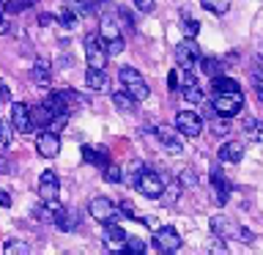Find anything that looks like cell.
<instances>
[{
  "mask_svg": "<svg viewBox=\"0 0 263 255\" xmlns=\"http://www.w3.org/2000/svg\"><path fill=\"white\" fill-rule=\"evenodd\" d=\"M135 102H137V99L132 96L123 85H121V90H115V94H112V104L118 107V110H132V107H135Z\"/></svg>",
  "mask_w": 263,
  "mask_h": 255,
  "instance_id": "25",
  "label": "cell"
},
{
  "mask_svg": "<svg viewBox=\"0 0 263 255\" xmlns=\"http://www.w3.org/2000/svg\"><path fill=\"white\" fill-rule=\"evenodd\" d=\"M99 36H102V41L118 39V36H121V22L115 20V16H110V14H104L102 20H99Z\"/></svg>",
  "mask_w": 263,
  "mask_h": 255,
  "instance_id": "21",
  "label": "cell"
},
{
  "mask_svg": "<svg viewBox=\"0 0 263 255\" xmlns=\"http://www.w3.org/2000/svg\"><path fill=\"white\" fill-rule=\"evenodd\" d=\"M211 88H214V94H225V90H241V88H238V82H236L233 77H225V74L211 77Z\"/></svg>",
  "mask_w": 263,
  "mask_h": 255,
  "instance_id": "24",
  "label": "cell"
},
{
  "mask_svg": "<svg viewBox=\"0 0 263 255\" xmlns=\"http://www.w3.org/2000/svg\"><path fill=\"white\" fill-rule=\"evenodd\" d=\"M66 121H69V113H61V115H55L52 121H49V126L47 129H52V132H61L66 126Z\"/></svg>",
  "mask_w": 263,
  "mask_h": 255,
  "instance_id": "39",
  "label": "cell"
},
{
  "mask_svg": "<svg viewBox=\"0 0 263 255\" xmlns=\"http://www.w3.org/2000/svg\"><path fill=\"white\" fill-rule=\"evenodd\" d=\"M148 250V244L143 242V239H140V236H129L126 239V250H123V252H129V255H143Z\"/></svg>",
  "mask_w": 263,
  "mask_h": 255,
  "instance_id": "29",
  "label": "cell"
},
{
  "mask_svg": "<svg viewBox=\"0 0 263 255\" xmlns=\"http://www.w3.org/2000/svg\"><path fill=\"white\" fill-rule=\"evenodd\" d=\"M8 99H11V94H8V88L0 82V102H8Z\"/></svg>",
  "mask_w": 263,
  "mask_h": 255,
  "instance_id": "47",
  "label": "cell"
},
{
  "mask_svg": "<svg viewBox=\"0 0 263 255\" xmlns=\"http://www.w3.org/2000/svg\"><path fill=\"white\" fill-rule=\"evenodd\" d=\"M211 107L217 110V115H228V118H233V115L241 113L244 96H241V90H225V94H214Z\"/></svg>",
  "mask_w": 263,
  "mask_h": 255,
  "instance_id": "3",
  "label": "cell"
},
{
  "mask_svg": "<svg viewBox=\"0 0 263 255\" xmlns=\"http://www.w3.org/2000/svg\"><path fill=\"white\" fill-rule=\"evenodd\" d=\"M55 225H58V228H61V230H74V228H77V225H80V214H77V211H74V209H66V206H63V211H61V214H58V220H55Z\"/></svg>",
  "mask_w": 263,
  "mask_h": 255,
  "instance_id": "23",
  "label": "cell"
},
{
  "mask_svg": "<svg viewBox=\"0 0 263 255\" xmlns=\"http://www.w3.org/2000/svg\"><path fill=\"white\" fill-rule=\"evenodd\" d=\"M181 94H184V99L186 102H192V104H197L203 99V90H200V85H197V80H195V74L189 71V69H184V77H181Z\"/></svg>",
  "mask_w": 263,
  "mask_h": 255,
  "instance_id": "15",
  "label": "cell"
},
{
  "mask_svg": "<svg viewBox=\"0 0 263 255\" xmlns=\"http://www.w3.org/2000/svg\"><path fill=\"white\" fill-rule=\"evenodd\" d=\"M11 129H14L11 121H0V145L3 148L11 145Z\"/></svg>",
  "mask_w": 263,
  "mask_h": 255,
  "instance_id": "34",
  "label": "cell"
},
{
  "mask_svg": "<svg viewBox=\"0 0 263 255\" xmlns=\"http://www.w3.org/2000/svg\"><path fill=\"white\" fill-rule=\"evenodd\" d=\"M77 22H80V14L71 11V8L66 6L61 11V25H63V28H77Z\"/></svg>",
  "mask_w": 263,
  "mask_h": 255,
  "instance_id": "32",
  "label": "cell"
},
{
  "mask_svg": "<svg viewBox=\"0 0 263 255\" xmlns=\"http://www.w3.org/2000/svg\"><path fill=\"white\" fill-rule=\"evenodd\" d=\"M104 181H110V184H121V181H123V170L115 168V165H107V168H104Z\"/></svg>",
  "mask_w": 263,
  "mask_h": 255,
  "instance_id": "35",
  "label": "cell"
},
{
  "mask_svg": "<svg viewBox=\"0 0 263 255\" xmlns=\"http://www.w3.org/2000/svg\"><path fill=\"white\" fill-rule=\"evenodd\" d=\"M85 85H88L90 90H96V94H104L107 85H110V80H107L104 69H90V66H88V71H85Z\"/></svg>",
  "mask_w": 263,
  "mask_h": 255,
  "instance_id": "20",
  "label": "cell"
},
{
  "mask_svg": "<svg viewBox=\"0 0 263 255\" xmlns=\"http://www.w3.org/2000/svg\"><path fill=\"white\" fill-rule=\"evenodd\" d=\"M178 192H181V181H176V184H164V192H162V197H164V203H167V206H173V203H176L178 201Z\"/></svg>",
  "mask_w": 263,
  "mask_h": 255,
  "instance_id": "33",
  "label": "cell"
},
{
  "mask_svg": "<svg viewBox=\"0 0 263 255\" xmlns=\"http://www.w3.org/2000/svg\"><path fill=\"white\" fill-rule=\"evenodd\" d=\"M58 192H61V181H58V176L52 170H44L41 173V178H39V195H41V201H58Z\"/></svg>",
  "mask_w": 263,
  "mask_h": 255,
  "instance_id": "12",
  "label": "cell"
},
{
  "mask_svg": "<svg viewBox=\"0 0 263 255\" xmlns=\"http://www.w3.org/2000/svg\"><path fill=\"white\" fill-rule=\"evenodd\" d=\"M252 80H255V88H263V63L252 69Z\"/></svg>",
  "mask_w": 263,
  "mask_h": 255,
  "instance_id": "42",
  "label": "cell"
},
{
  "mask_svg": "<svg viewBox=\"0 0 263 255\" xmlns=\"http://www.w3.org/2000/svg\"><path fill=\"white\" fill-rule=\"evenodd\" d=\"M33 82H36L39 88L52 85V66H49L47 58H39V61L33 63Z\"/></svg>",
  "mask_w": 263,
  "mask_h": 255,
  "instance_id": "17",
  "label": "cell"
},
{
  "mask_svg": "<svg viewBox=\"0 0 263 255\" xmlns=\"http://www.w3.org/2000/svg\"><path fill=\"white\" fill-rule=\"evenodd\" d=\"M255 90H258V99H260V104H263V88H255Z\"/></svg>",
  "mask_w": 263,
  "mask_h": 255,
  "instance_id": "50",
  "label": "cell"
},
{
  "mask_svg": "<svg viewBox=\"0 0 263 255\" xmlns=\"http://www.w3.org/2000/svg\"><path fill=\"white\" fill-rule=\"evenodd\" d=\"M52 22H55L52 14H39V25H41V28H49Z\"/></svg>",
  "mask_w": 263,
  "mask_h": 255,
  "instance_id": "45",
  "label": "cell"
},
{
  "mask_svg": "<svg viewBox=\"0 0 263 255\" xmlns=\"http://www.w3.org/2000/svg\"><path fill=\"white\" fill-rule=\"evenodd\" d=\"M209 178H211V184H214V201H217L219 206H225L228 197H230V181L225 178V173H222L219 168H214Z\"/></svg>",
  "mask_w": 263,
  "mask_h": 255,
  "instance_id": "14",
  "label": "cell"
},
{
  "mask_svg": "<svg viewBox=\"0 0 263 255\" xmlns=\"http://www.w3.org/2000/svg\"><path fill=\"white\" fill-rule=\"evenodd\" d=\"M82 159H85L88 165H93V168H107V148L104 145H99V148H93V145H82Z\"/></svg>",
  "mask_w": 263,
  "mask_h": 255,
  "instance_id": "19",
  "label": "cell"
},
{
  "mask_svg": "<svg viewBox=\"0 0 263 255\" xmlns=\"http://www.w3.org/2000/svg\"><path fill=\"white\" fill-rule=\"evenodd\" d=\"M36 151L41 156H47V159H52V156L61 154V137H58V132H52V129L41 132L36 137Z\"/></svg>",
  "mask_w": 263,
  "mask_h": 255,
  "instance_id": "11",
  "label": "cell"
},
{
  "mask_svg": "<svg viewBox=\"0 0 263 255\" xmlns=\"http://www.w3.org/2000/svg\"><path fill=\"white\" fill-rule=\"evenodd\" d=\"M244 132L255 140V143H263V123H260L258 118L247 115V118H244Z\"/></svg>",
  "mask_w": 263,
  "mask_h": 255,
  "instance_id": "26",
  "label": "cell"
},
{
  "mask_svg": "<svg viewBox=\"0 0 263 255\" xmlns=\"http://www.w3.org/2000/svg\"><path fill=\"white\" fill-rule=\"evenodd\" d=\"M211 132H214V135H228V132H230V118H228V115H219V118L211 123Z\"/></svg>",
  "mask_w": 263,
  "mask_h": 255,
  "instance_id": "36",
  "label": "cell"
},
{
  "mask_svg": "<svg viewBox=\"0 0 263 255\" xmlns=\"http://www.w3.org/2000/svg\"><path fill=\"white\" fill-rule=\"evenodd\" d=\"M200 69L205 77H217V74H222V61H217V58H200Z\"/></svg>",
  "mask_w": 263,
  "mask_h": 255,
  "instance_id": "28",
  "label": "cell"
},
{
  "mask_svg": "<svg viewBox=\"0 0 263 255\" xmlns=\"http://www.w3.org/2000/svg\"><path fill=\"white\" fill-rule=\"evenodd\" d=\"M90 217H93L96 222H102V225H110V222H118L123 217L121 206H115L112 201H107V197H93L88 206Z\"/></svg>",
  "mask_w": 263,
  "mask_h": 255,
  "instance_id": "4",
  "label": "cell"
},
{
  "mask_svg": "<svg viewBox=\"0 0 263 255\" xmlns=\"http://www.w3.org/2000/svg\"><path fill=\"white\" fill-rule=\"evenodd\" d=\"M93 6H107V0H93Z\"/></svg>",
  "mask_w": 263,
  "mask_h": 255,
  "instance_id": "51",
  "label": "cell"
},
{
  "mask_svg": "<svg viewBox=\"0 0 263 255\" xmlns=\"http://www.w3.org/2000/svg\"><path fill=\"white\" fill-rule=\"evenodd\" d=\"M205 11H211V14H225L228 8H230V0H200Z\"/></svg>",
  "mask_w": 263,
  "mask_h": 255,
  "instance_id": "30",
  "label": "cell"
},
{
  "mask_svg": "<svg viewBox=\"0 0 263 255\" xmlns=\"http://www.w3.org/2000/svg\"><path fill=\"white\" fill-rule=\"evenodd\" d=\"M107 49H104V44H99V39L93 36V33H88L85 36V61H88V66L90 69H104L107 66Z\"/></svg>",
  "mask_w": 263,
  "mask_h": 255,
  "instance_id": "7",
  "label": "cell"
},
{
  "mask_svg": "<svg viewBox=\"0 0 263 255\" xmlns=\"http://www.w3.org/2000/svg\"><path fill=\"white\" fill-rule=\"evenodd\" d=\"M0 206H11V195L6 189H0Z\"/></svg>",
  "mask_w": 263,
  "mask_h": 255,
  "instance_id": "46",
  "label": "cell"
},
{
  "mask_svg": "<svg viewBox=\"0 0 263 255\" xmlns=\"http://www.w3.org/2000/svg\"><path fill=\"white\" fill-rule=\"evenodd\" d=\"M211 230H214V236L222 239V242H230V239H238V242H244V244H250L252 242V233L247 228L241 225H236L230 217H222V214H217V217H211Z\"/></svg>",
  "mask_w": 263,
  "mask_h": 255,
  "instance_id": "1",
  "label": "cell"
},
{
  "mask_svg": "<svg viewBox=\"0 0 263 255\" xmlns=\"http://www.w3.org/2000/svg\"><path fill=\"white\" fill-rule=\"evenodd\" d=\"M25 6H30V3H28V0H11V3H8L6 8H8V11H22V8H25Z\"/></svg>",
  "mask_w": 263,
  "mask_h": 255,
  "instance_id": "44",
  "label": "cell"
},
{
  "mask_svg": "<svg viewBox=\"0 0 263 255\" xmlns=\"http://www.w3.org/2000/svg\"><path fill=\"white\" fill-rule=\"evenodd\" d=\"M176 129L186 137H197L203 132V121H200V115L192 113V110H181L176 115Z\"/></svg>",
  "mask_w": 263,
  "mask_h": 255,
  "instance_id": "9",
  "label": "cell"
},
{
  "mask_svg": "<svg viewBox=\"0 0 263 255\" xmlns=\"http://www.w3.org/2000/svg\"><path fill=\"white\" fill-rule=\"evenodd\" d=\"M181 28H184V33H186V36H197V33H200V22H197L195 20V16H189V14H184V16H181Z\"/></svg>",
  "mask_w": 263,
  "mask_h": 255,
  "instance_id": "31",
  "label": "cell"
},
{
  "mask_svg": "<svg viewBox=\"0 0 263 255\" xmlns=\"http://www.w3.org/2000/svg\"><path fill=\"white\" fill-rule=\"evenodd\" d=\"M167 88H170V90H178V88H181V74H178L176 69L167 74Z\"/></svg>",
  "mask_w": 263,
  "mask_h": 255,
  "instance_id": "41",
  "label": "cell"
},
{
  "mask_svg": "<svg viewBox=\"0 0 263 255\" xmlns=\"http://www.w3.org/2000/svg\"><path fill=\"white\" fill-rule=\"evenodd\" d=\"M154 132H156V137H159V143L164 145V151H167V154H181V151H184V143L178 140V135H176L173 129L156 126Z\"/></svg>",
  "mask_w": 263,
  "mask_h": 255,
  "instance_id": "16",
  "label": "cell"
},
{
  "mask_svg": "<svg viewBox=\"0 0 263 255\" xmlns=\"http://www.w3.org/2000/svg\"><path fill=\"white\" fill-rule=\"evenodd\" d=\"M8 170H11V165H8L6 156H0V173H8Z\"/></svg>",
  "mask_w": 263,
  "mask_h": 255,
  "instance_id": "48",
  "label": "cell"
},
{
  "mask_svg": "<svg viewBox=\"0 0 263 255\" xmlns=\"http://www.w3.org/2000/svg\"><path fill=\"white\" fill-rule=\"evenodd\" d=\"M135 189H137L140 195L156 201V197H162V192H164V178L159 176V173L143 168V170L137 173V178H135Z\"/></svg>",
  "mask_w": 263,
  "mask_h": 255,
  "instance_id": "2",
  "label": "cell"
},
{
  "mask_svg": "<svg viewBox=\"0 0 263 255\" xmlns=\"http://www.w3.org/2000/svg\"><path fill=\"white\" fill-rule=\"evenodd\" d=\"M126 239H129V233L118 225V222L104 225V247L110 252H123V250H126Z\"/></svg>",
  "mask_w": 263,
  "mask_h": 255,
  "instance_id": "10",
  "label": "cell"
},
{
  "mask_svg": "<svg viewBox=\"0 0 263 255\" xmlns=\"http://www.w3.org/2000/svg\"><path fill=\"white\" fill-rule=\"evenodd\" d=\"M241 156H244V145L238 140H228V143L219 145V162L236 165V162H241Z\"/></svg>",
  "mask_w": 263,
  "mask_h": 255,
  "instance_id": "18",
  "label": "cell"
},
{
  "mask_svg": "<svg viewBox=\"0 0 263 255\" xmlns=\"http://www.w3.org/2000/svg\"><path fill=\"white\" fill-rule=\"evenodd\" d=\"M3 252L6 255H30V244L20 242V239H8L3 244Z\"/></svg>",
  "mask_w": 263,
  "mask_h": 255,
  "instance_id": "27",
  "label": "cell"
},
{
  "mask_svg": "<svg viewBox=\"0 0 263 255\" xmlns=\"http://www.w3.org/2000/svg\"><path fill=\"white\" fill-rule=\"evenodd\" d=\"M0 11H3V3H0Z\"/></svg>",
  "mask_w": 263,
  "mask_h": 255,
  "instance_id": "53",
  "label": "cell"
},
{
  "mask_svg": "<svg viewBox=\"0 0 263 255\" xmlns=\"http://www.w3.org/2000/svg\"><path fill=\"white\" fill-rule=\"evenodd\" d=\"M118 77H121V85L126 88L129 94L137 99V102H143V99H148V94H151V88H148L145 77H143V74H140L137 69H129V66H126V69H121Z\"/></svg>",
  "mask_w": 263,
  "mask_h": 255,
  "instance_id": "5",
  "label": "cell"
},
{
  "mask_svg": "<svg viewBox=\"0 0 263 255\" xmlns=\"http://www.w3.org/2000/svg\"><path fill=\"white\" fill-rule=\"evenodd\" d=\"M11 123L16 132H33V115H30V107L16 102L11 104Z\"/></svg>",
  "mask_w": 263,
  "mask_h": 255,
  "instance_id": "13",
  "label": "cell"
},
{
  "mask_svg": "<svg viewBox=\"0 0 263 255\" xmlns=\"http://www.w3.org/2000/svg\"><path fill=\"white\" fill-rule=\"evenodd\" d=\"M200 47H197V41L192 36H186L181 44L176 47V63L178 69H192L195 63H200Z\"/></svg>",
  "mask_w": 263,
  "mask_h": 255,
  "instance_id": "6",
  "label": "cell"
},
{
  "mask_svg": "<svg viewBox=\"0 0 263 255\" xmlns=\"http://www.w3.org/2000/svg\"><path fill=\"white\" fill-rule=\"evenodd\" d=\"M8 30V20L3 16V11H0V33H6Z\"/></svg>",
  "mask_w": 263,
  "mask_h": 255,
  "instance_id": "49",
  "label": "cell"
},
{
  "mask_svg": "<svg viewBox=\"0 0 263 255\" xmlns=\"http://www.w3.org/2000/svg\"><path fill=\"white\" fill-rule=\"evenodd\" d=\"M66 3H69V8H71V11H77L80 16L90 14V3H88V0H66Z\"/></svg>",
  "mask_w": 263,
  "mask_h": 255,
  "instance_id": "38",
  "label": "cell"
},
{
  "mask_svg": "<svg viewBox=\"0 0 263 255\" xmlns=\"http://www.w3.org/2000/svg\"><path fill=\"white\" fill-rule=\"evenodd\" d=\"M178 181H181V184H189V187H192L195 181H197V176H195L192 170H181V176H178Z\"/></svg>",
  "mask_w": 263,
  "mask_h": 255,
  "instance_id": "43",
  "label": "cell"
},
{
  "mask_svg": "<svg viewBox=\"0 0 263 255\" xmlns=\"http://www.w3.org/2000/svg\"><path fill=\"white\" fill-rule=\"evenodd\" d=\"M41 104L47 107V113L52 115V118H55V115H61V113H69V110H71V107H69V102L63 99V94H61V90H55V94H47V99H44Z\"/></svg>",
  "mask_w": 263,
  "mask_h": 255,
  "instance_id": "22",
  "label": "cell"
},
{
  "mask_svg": "<svg viewBox=\"0 0 263 255\" xmlns=\"http://www.w3.org/2000/svg\"><path fill=\"white\" fill-rule=\"evenodd\" d=\"M135 3L137 11H143V14H151L154 11V0H132Z\"/></svg>",
  "mask_w": 263,
  "mask_h": 255,
  "instance_id": "40",
  "label": "cell"
},
{
  "mask_svg": "<svg viewBox=\"0 0 263 255\" xmlns=\"http://www.w3.org/2000/svg\"><path fill=\"white\" fill-rule=\"evenodd\" d=\"M154 247H156L159 252H176V250H181V236H178V230L170 228V225L156 228V233H154Z\"/></svg>",
  "mask_w": 263,
  "mask_h": 255,
  "instance_id": "8",
  "label": "cell"
},
{
  "mask_svg": "<svg viewBox=\"0 0 263 255\" xmlns=\"http://www.w3.org/2000/svg\"><path fill=\"white\" fill-rule=\"evenodd\" d=\"M123 36H118V39H110V41H104V49H107V55H121L123 52Z\"/></svg>",
  "mask_w": 263,
  "mask_h": 255,
  "instance_id": "37",
  "label": "cell"
},
{
  "mask_svg": "<svg viewBox=\"0 0 263 255\" xmlns=\"http://www.w3.org/2000/svg\"><path fill=\"white\" fill-rule=\"evenodd\" d=\"M28 3H39V0H28Z\"/></svg>",
  "mask_w": 263,
  "mask_h": 255,
  "instance_id": "52",
  "label": "cell"
}]
</instances>
